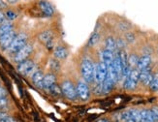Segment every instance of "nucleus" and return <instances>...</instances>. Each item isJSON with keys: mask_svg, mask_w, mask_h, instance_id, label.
<instances>
[{"mask_svg": "<svg viewBox=\"0 0 158 122\" xmlns=\"http://www.w3.org/2000/svg\"><path fill=\"white\" fill-rule=\"evenodd\" d=\"M74 83H75V87H76L78 100L81 103H87V102L91 99V96H92L90 85H89L86 81L82 79L80 77V75L74 79Z\"/></svg>", "mask_w": 158, "mask_h": 122, "instance_id": "7ed1b4c3", "label": "nucleus"}, {"mask_svg": "<svg viewBox=\"0 0 158 122\" xmlns=\"http://www.w3.org/2000/svg\"><path fill=\"white\" fill-rule=\"evenodd\" d=\"M154 51H155V53H156V56L158 57V44H157V46H156V47H155Z\"/></svg>", "mask_w": 158, "mask_h": 122, "instance_id": "f704fd0d", "label": "nucleus"}, {"mask_svg": "<svg viewBox=\"0 0 158 122\" xmlns=\"http://www.w3.org/2000/svg\"><path fill=\"white\" fill-rule=\"evenodd\" d=\"M102 47L106 49L108 51H111L113 52L116 51V46H115V35L113 33L107 34V35L103 36L102 40Z\"/></svg>", "mask_w": 158, "mask_h": 122, "instance_id": "4468645a", "label": "nucleus"}, {"mask_svg": "<svg viewBox=\"0 0 158 122\" xmlns=\"http://www.w3.org/2000/svg\"><path fill=\"white\" fill-rule=\"evenodd\" d=\"M122 35L125 40V42L127 43L128 47H133L137 43V41H138V33H137L134 29L122 34Z\"/></svg>", "mask_w": 158, "mask_h": 122, "instance_id": "412c9836", "label": "nucleus"}, {"mask_svg": "<svg viewBox=\"0 0 158 122\" xmlns=\"http://www.w3.org/2000/svg\"><path fill=\"white\" fill-rule=\"evenodd\" d=\"M27 43H28V36H27V34L24 32L19 33L17 34L16 38L14 39L13 43L11 44V46L9 47V49L7 51L12 54H15L19 50H22Z\"/></svg>", "mask_w": 158, "mask_h": 122, "instance_id": "6e6552de", "label": "nucleus"}, {"mask_svg": "<svg viewBox=\"0 0 158 122\" xmlns=\"http://www.w3.org/2000/svg\"><path fill=\"white\" fill-rule=\"evenodd\" d=\"M148 89L152 93L158 92V69L154 70V68H153L152 79V83H150Z\"/></svg>", "mask_w": 158, "mask_h": 122, "instance_id": "b1692460", "label": "nucleus"}, {"mask_svg": "<svg viewBox=\"0 0 158 122\" xmlns=\"http://www.w3.org/2000/svg\"><path fill=\"white\" fill-rule=\"evenodd\" d=\"M70 55V47L63 41H59L54 46L52 50V56L57 60L64 62Z\"/></svg>", "mask_w": 158, "mask_h": 122, "instance_id": "423d86ee", "label": "nucleus"}, {"mask_svg": "<svg viewBox=\"0 0 158 122\" xmlns=\"http://www.w3.org/2000/svg\"><path fill=\"white\" fill-rule=\"evenodd\" d=\"M130 117L133 122H142L141 118V110L139 108H127Z\"/></svg>", "mask_w": 158, "mask_h": 122, "instance_id": "5701e85b", "label": "nucleus"}, {"mask_svg": "<svg viewBox=\"0 0 158 122\" xmlns=\"http://www.w3.org/2000/svg\"><path fill=\"white\" fill-rule=\"evenodd\" d=\"M88 51L89 50L86 49L84 52H81L78 70L80 77L89 85H91L94 83V56L89 53Z\"/></svg>", "mask_w": 158, "mask_h": 122, "instance_id": "f257e3e1", "label": "nucleus"}, {"mask_svg": "<svg viewBox=\"0 0 158 122\" xmlns=\"http://www.w3.org/2000/svg\"><path fill=\"white\" fill-rule=\"evenodd\" d=\"M95 122H114V121L111 116H109V115H104V116L99 117Z\"/></svg>", "mask_w": 158, "mask_h": 122, "instance_id": "7c9ffc66", "label": "nucleus"}, {"mask_svg": "<svg viewBox=\"0 0 158 122\" xmlns=\"http://www.w3.org/2000/svg\"><path fill=\"white\" fill-rule=\"evenodd\" d=\"M14 31V23L12 22L6 20L4 23L0 25V38L10 32Z\"/></svg>", "mask_w": 158, "mask_h": 122, "instance_id": "393cba45", "label": "nucleus"}, {"mask_svg": "<svg viewBox=\"0 0 158 122\" xmlns=\"http://www.w3.org/2000/svg\"><path fill=\"white\" fill-rule=\"evenodd\" d=\"M114 122H119V121H114Z\"/></svg>", "mask_w": 158, "mask_h": 122, "instance_id": "c9c22d12", "label": "nucleus"}, {"mask_svg": "<svg viewBox=\"0 0 158 122\" xmlns=\"http://www.w3.org/2000/svg\"><path fill=\"white\" fill-rule=\"evenodd\" d=\"M38 69L37 64L30 58L24 60L23 62H20L17 66L18 72L23 77H31L32 74Z\"/></svg>", "mask_w": 158, "mask_h": 122, "instance_id": "0eeeda50", "label": "nucleus"}, {"mask_svg": "<svg viewBox=\"0 0 158 122\" xmlns=\"http://www.w3.org/2000/svg\"><path fill=\"white\" fill-rule=\"evenodd\" d=\"M59 86L62 91L63 97H65L67 100L75 102L78 100L76 87H75L74 79L68 76H63L59 80Z\"/></svg>", "mask_w": 158, "mask_h": 122, "instance_id": "f03ea898", "label": "nucleus"}, {"mask_svg": "<svg viewBox=\"0 0 158 122\" xmlns=\"http://www.w3.org/2000/svg\"><path fill=\"white\" fill-rule=\"evenodd\" d=\"M9 104V99L6 97H3V98H0V111H2L3 108H5Z\"/></svg>", "mask_w": 158, "mask_h": 122, "instance_id": "c756f323", "label": "nucleus"}, {"mask_svg": "<svg viewBox=\"0 0 158 122\" xmlns=\"http://www.w3.org/2000/svg\"><path fill=\"white\" fill-rule=\"evenodd\" d=\"M140 110L142 122H155L154 116L149 108H141Z\"/></svg>", "mask_w": 158, "mask_h": 122, "instance_id": "4be33fe9", "label": "nucleus"}, {"mask_svg": "<svg viewBox=\"0 0 158 122\" xmlns=\"http://www.w3.org/2000/svg\"><path fill=\"white\" fill-rule=\"evenodd\" d=\"M149 108L153 114L155 122H158V105H152V107H149Z\"/></svg>", "mask_w": 158, "mask_h": 122, "instance_id": "c85d7f7f", "label": "nucleus"}, {"mask_svg": "<svg viewBox=\"0 0 158 122\" xmlns=\"http://www.w3.org/2000/svg\"><path fill=\"white\" fill-rule=\"evenodd\" d=\"M152 66V55L141 54L136 69L138 71H143V70H145L147 68H149Z\"/></svg>", "mask_w": 158, "mask_h": 122, "instance_id": "dca6fc26", "label": "nucleus"}, {"mask_svg": "<svg viewBox=\"0 0 158 122\" xmlns=\"http://www.w3.org/2000/svg\"><path fill=\"white\" fill-rule=\"evenodd\" d=\"M90 90H91V95L101 96V95H103L102 83H92L90 85Z\"/></svg>", "mask_w": 158, "mask_h": 122, "instance_id": "a878e982", "label": "nucleus"}, {"mask_svg": "<svg viewBox=\"0 0 158 122\" xmlns=\"http://www.w3.org/2000/svg\"><path fill=\"white\" fill-rule=\"evenodd\" d=\"M107 77V67L103 63L99 54L94 56V83H103Z\"/></svg>", "mask_w": 158, "mask_h": 122, "instance_id": "39448f33", "label": "nucleus"}, {"mask_svg": "<svg viewBox=\"0 0 158 122\" xmlns=\"http://www.w3.org/2000/svg\"><path fill=\"white\" fill-rule=\"evenodd\" d=\"M39 8L46 17H53L56 14V9H54L53 5L51 2L48 1H40L39 3Z\"/></svg>", "mask_w": 158, "mask_h": 122, "instance_id": "6ab92c4d", "label": "nucleus"}, {"mask_svg": "<svg viewBox=\"0 0 158 122\" xmlns=\"http://www.w3.org/2000/svg\"><path fill=\"white\" fill-rule=\"evenodd\" d=\"M153 75V67H149L147 69L140 71V78H139V86L143 88H148L150 83L152 79Z\"/></svg>", "mask_w": 158, "mask_h": 122, "instance_id": "9b49d317", "label": "nucleus"}, {"mask_svg": "<svg viewBox=\"0 0 158 122\" xmlns=\"http://www.w3.org/2000/svg\"><path fill=\"white\" fill-rule=\"evenodd\" d=\"M61 69H62V62L52 56L49 59V72L58 75L61 72Z\"/></svg>", "mask_w": 158, "mask_h": 122, "instance_id": "aec40b11", "label": "nucleus"}, {"mask_svg": "<svg viewBox=\"0 0 158 122\" xmlns=\"http://www.w3.org/2000/svg\"><path fill=\"white\" fill-rule=\"evenodd\" d=\"M118 83H116L115 79L111 76V75L107 74V77L105 80L102 83V89H103V95H108L111 94L114 89Z\"/></svg>", "mask_w": 158, "mask_h": 122, "instance_id": "ddd939ff", "label": "nucleus"}, {"mask_svg": "<svg viewBox=\"0 0 158 122\" xmlns=\"http://www.w3.org/2000/svg\"><path fill=\"white\" fill-rule=\"evenodd\" d=\"M34 51V47L32 44L30 43H27L22 50H19L17 53L14 54V62L19 64L20 62H23L24 60L28 59L30 57V55L33 53Z\"/></svg>", "mask_w": 158, "mask_h": 122, "instance_id": "1a4fd4ad", "label": "nucleus"}, {"mask_svg": "<svg viewBox=\"0 0 158 122\" xmlns=\"http://www.w3.org/2000/svg\"><path fill=\"white\" fill-rule=\"evenodd\" d=\"M4 15H5V18L6 19L8 20V22H12V20H14L15 18H17L18 17V14L15 12V11H13V10H8V11H6L4 13Z\"/></svg>", "mask_w": 158, "mask_h": 122, "instance_id": "cd10ccee", "label": "nucleus"}, {"mask_svg": "<svg viewBox=\"0 0 158 122\" xmlns=\"http://www.w3.org/2000/svg\"><path fill=\"white\" fill-rule=\"evenodd\" d=\"M103 33L100 29H94L93 32L90 34V36H89L87 42H86V45H85V47L88 50H94L96 49L101 43H102V40H103Z\"/></svg>", "mask_w": 158, "mask_h": 122, "instance_id": "9d476101", "label": "nucleus"}, {"mask_svg": "<svg viewBox=\"0 0 158 122\" xmlns=\"http://www.w3.org/2000/svg\"><path fill=\"white\" fill-rule=\"evenodd\" d=\"M49 92H50L52 95H53V96H56V97L63 96V95H62V91H61V88H60L58 83L54 84V85L51 88V89L49 90Z\"/></svg>", "mask_w": 158, "mask_h": 122, "instance_id": "bb28decb", "label": "nucleus"}, {"mask_svg": "<svg viewBox=\"0 0 158 122\" xmlns=\"http://www.w3.org/2000/svg\"><path fill=\"white\" fill-rule=\"evenodd\" d=\"M6 8H8V2L0 0V10H4Z\"/></svg>", "mask_w": 158, "mask_h": 122, "instance_id": "72a5a7b5", "label": "nucleus"}, {"mask_svg": "<svg viewBox=\"0 0 158 122\" xmlns=\"http://www.w3.org/2000/svg\"><path fill=\"white\" fill-rule=\"evenodd\" d=\"M7 94H8V91L7 89L4 87V86H1L0 85V98H3V97H6Z\"/></svg>", "mask_w": 158, "mask_h": 122, "instance_id": "473e14b6", "label": "nucleus"}, {"mask_svg": "<svg viewBox=\"0 0 158 122\" xmlns=\"http://www.w3.org/2000/svg\"><path fill=\"white\" fill-rule=\"evenodd\" d=\"M0 122H18V120L15 117L10 116V115H7V116L0 119Z\"/></svg>", "mask_w": 158, "mask_h": 122, "instance_id": "2f4dec72", "label": "nucleus"}, {"mask_svg": "<svg viewBox=\"0 0 158 122\" xmlns=\"http://www.w3.org/2000/svg\"><path fill=\"white\" fill-rule=\"evenodd\" d=\"M56 83H57V75L53 74L52 72H48L45 74V77L43 79V88L42 89L49 92V90Z\"/></svg>", "mask_w": 158, "mask_h": 122, "instance_id": "2eb2a0df", "label": "nucleus"}, {"mask_svg": "<svg viewBox=\"0 0 158 122\" xmlns=\"http://www.w3.org/2000/svg\"><path fill=\"white\" fill-rule=\"evenodd\" d=\"M114 28L116 33L119 34H124L130 30L133 29V24L129 22L126 18H118L115 20V24H114Z\"/></svg>", "mask_w": 158, "mask_h": 122, "instance_id": "f8f14e48", "label": "nucleus"}, {"mask_svg": "<svg viewBox=\"0 0 158 122\" xmlns=\"http://www.w3.org/2000/svg\"><path fill=\"white\" fill-rule=\"evenodd\" d=\"M16 36H17V33L15 30H14V31L6 34V35H4L0 38V47H1V49L5 50V51L8 50L9 47L11 46V44L13 43L14 39L16 38Z\"/></svg>", "mask_w": 158, "mask_h": 122, "instance_id": "f3484780", "label": "nucleus"}, {"mask_svg": "<svg viewBox=\"0 0 158 122\" xmlns=\"http://www.w3.org/2000/svg\"><path fill=\"white\" fill-rule=\"evenodd\" d=\"M45 74L46 73L44 72V70L39 69L38 68L31 76V81L33 83V84L37 86L38 88H41V89L43 88V79L45 77Z\"/></svg>", "mask_w": 158, "mask_h": 122, "instance_id": "a211bd4d", "label": "nucleus"}, {"mask_svg": "<svg viewBox=\"0 0 158 122\" xmlns=\"http://www.w3.org/2000/svg\"><path fill=\"white\" fill-rule=\"evenodd\" d=\"M140 71L133 69L129 72L127 77L122 81V88L127 92H133L139 87Z\"/></svg>", "mask_w": 158, "mask_h": 122, "instance_id": "20e7f679", "label": "nucleus"}]
</instances>
